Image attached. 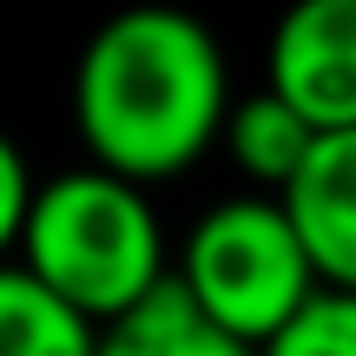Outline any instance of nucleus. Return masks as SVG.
<instances>
[{
    "mask_svg": "<svg viewBox=\"0 0 356 356\" xmlns=\"http://www.w3.org/2000/svg\"><path fill=\"white\" fill-rule=\"evenodd\" d=\"M264 86L317 132L356 126V0H291L264 40Z\"/></svg>",
    "mask_w": 356,
    "mask_h": 356,
    "instance_id": "4",
    "label": "nucleus"
},
{
    "mask_svg": "<svg viewBox=\"0 0 356 356\" xmlns=\"http://www.w3.org/2000/svg\"><path fill=\"white\" fill-rule=\"evenodd\" d=\"M317 139H323V132L310 126V119L297 113L291 99H277L270 86L244 92V99L231 106V126H225V152H231V165L251 178L264 198H284V191L297 185V172L310 165Z\"/></svg>",
    "mask_w": 356,
    "mask_h": 356,
    "instance_id": "6",
    "label": "nucleus"
},
{
    "mask_svg": "<svg viewBox=\"0 0 356 356\" xmlns=\"http://www.w3.org/2000/svg\"><path fill=\"white\" fill-rule=\"evenodd\" d=\"M264 356H356V291H317Z\"/></svg>",
    "mask_w": 356,
    "mask_h": 356,
    "instance_id": "9",
    "label": "nucleus"
},
{
    "mask_svg": "<svg viewBox=\"0 0 356 356\" xmlns=\"http://www.w3.org/2000/svg\"><path fill=\"white\" fill-rule=\"evenodd\" d=\"M106 356H264V350L225 337L198 304H191V291L172 270L132 317H119L113 330H106Z\"/></svg>",
    "mask_w": 356,
    "mask_h": 356,
    "instance_id": "7",
    "label": "nucleus"
},
{
    "mask_svg": "<svg viewBox=\"0 0 356 356\" xmlns=\"http://www.w3.org/2000/svg\"><path fill=\"white\" fill-rule=\"evenodd\" d=\"M7 264L47 284L60 304H73L99 330H113L172 277L178 257L145 185L99 165H73L40 185V204L20 244L7 251Z\"/></svg>",
    "mask_w": 356,
    "mask_h": 356,
    "instance_id": "2",
    "label": "nucleus"
},
{
    "mask_svg": "<svg viewBox=\"0 0 356 356\" xmlns=\"http://www.w3.org/2000/svg\"><path fill=\"white\" fill-rule=\"evenodd\" d=\"M0 356H106V330L26 270L0 264Z\"/></svg>",
    "mask_w": 356,
    "mask_h": 356,
    "instance_id": "8",
    "label": "nucleus"
},
{
    "mask_svg": "<svg viewBox=\"0 0 356 356\" xmlns=\"http://www.w3.org/2000/svg\"><path fill=\"white\" fill-rule=\"evenodd\" d=\"M40 185H47V178H33V165H26V152H20V139H0V244H7V251L20 244L26 218H33Z\"/></svg>",
    "mask_w": 356,
    "mask_h": 356,
    "instance_id": "10",
    "label": "nucleus"
},
{
    "mask_svg": "<svg viewBox=\"0 0 356 356\" xmlns=\"http://www.w3.org/2000/svg\"><path fill=\"white\" fill-rule=\"evenodd\" d=\"M231 106L238 99L218 33L165 0L106 13L73 60V132L86 145V165L145 191L225 145Z\"/></svg>",
    "mask_w": 356,
    "mask_h": 356,
    "instance_id": "1",
    "label": "nucleus"
},
{
    "mask_svg": "<svg viewBox=\"0 0 356 356\" xmlns=\"http://www.w3.org/2000/svg\"><path fill=\"white\" fill-rule=\"evenodd\" d=\"M284 211H291L323 291H356V126L317 139L310 165L284 191Z\"/></svg>",
    "mask_w": 356,
    "mask_h": 356,
    "instance_id": "5",
    "label": "nucleus"
},
{
    "mask_svg": "<svg viewBox=\"0 0 356 356\" xmlns=\"http://www.w3.org/2000/svg\"><path fill=\"white\" fill-rule=\"evenodd\" d=\"M172 270L191 291V304L251 350H270L323 291L284 198H264V191H244V198L198 211Z\"/></svg>",
    "mask_w": 356,
    "mask_h": 356,
    "instance_id": "3",
    "label": "nucleus"
}]
</instances>
